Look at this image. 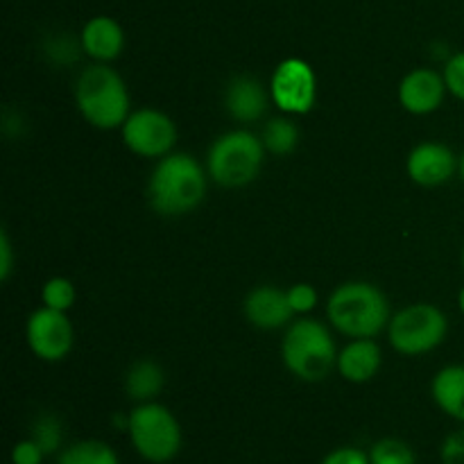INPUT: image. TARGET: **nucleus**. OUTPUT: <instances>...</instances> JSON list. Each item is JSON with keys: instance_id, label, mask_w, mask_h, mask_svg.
Instances as JSON below:
<instances>
[{"instance_id": "nucleus-1", "label": "nucleus", "mask_w": 464, "mask_h": 464, "mask_svg": "<svg viewBox=\"0 0 464 464\" xmlns=\"http://www.w3.org/2000/svg\"><path fill=\"white\" fill-rule=\"evenodd\" d=\"M208 172L188 152H170L154 166L148 181L150 207L163 218L188 216L207 195Z\"/></svg>"}, {"instance_id": "nucleus-2", "label": "nucleus", "mask_w": 464, "mask_h": 464, "mask_svg": "<svg viewBox=\"0 0 464 464\" xmlns=\"http://www.w3.org/2000/svg\"><path fill=\"white\" fill-rule=\"evenodd\" d=\"M331 326L352 340L376 338L390 324L388 297L367 281H347L331 293L326 304Z\"/></svg>"}, {"instance_id": "nucleus-3", "label": "nucleus", "mask_w": 464, "mask_h": 464, "mask_svg": "<svg viewBox=\"0 0 464 464\" xmlns=\"http://www.w3.org/2000/svg\"><path fill=\"white\" fill-rule=\"evenodd\" d=\"M281 358L295 379L304 383H320L338 365V349L331 331L320 320L299 317L285 329Z\"/></svg>"}, {"instance_id": "nucleus-4", "label": "nucleus", "mask_w": 464, "mask_h": 464, "mask_svg": "<svg viewBox=\"0 0 464 464\" xmlns=\"http://www.w3.org/2000/svg\"><path fill=\"white\" fill-rule=\"evenodd\" d=\"M75 102L95 130H121L130 118V91L109 63H93L77 77Z\"/></svg>"}, {"instance_id": "nucleus-5", "label": "nucleus", "mask_w": 464, "mask_h": 464, "mask_svg": "<svg viewBox=\"0 0 464 464\" xmlns=\"http://www.w3.org/2000/svg\"><path fill=\"white\" fill-rule=\"evenodd\" d=\"M266 152L263 140L252 131H227L208 150L207 172L222 188H243L258 177Z\"/></svg>"}, {"instance_id": "nucleus-6", "label": "nucleus", "mask_w": 464, "mask_h": 464, "mask_svg": "<svg viewBox=\"0 0 464 464\" xmlns=\"http://www.w3.org/2000/svg\"><path fill=\"white\" fill-rule=\"evenodd\" d=\"M127 433L134 451L150 464L172 462L184 444V433L177 417L157 401L139 403L130 412Z\"/></svg>"}, {"instance_id": "nucleus-7", "label": "nucleus", "mask_w": 464, "mask_h": 464, "mask_svg": "<svg viewBox=\"0 0 464 464\" xmlns=\"http://www.w3.org/2000/svg\"><path fill=\"white\" fill-rule=\"evenodd\" d=\"M449 320L433 304H411L390 317L388 340L401 356H424L444 343Z\"/></svg>"}, {"instance_id": "nucleus-8", "label": "nucleus", "mask_w": 464, "mask_h": 464, "mask_svg": "<svg viewBox=\"0 0 464 464\" xmlns=\"http://www.w3.org/2000/svg\"><path fill=\"white\" fill-rule=\"evenodd\" d=\"M121 131L127 150L143 159H163L172 152L177 143L175 122L159 109L131 111Z\"/></svg>"}, {"instance_id": "nucleus-9", "label": "nucleus", "mask_w": 464, "mask_h": 464, "mask_svg": "<svg viewBox=\"0 0 464 464\" xmlns=\"http://www.w3.org/2000/svg\"><path fill=\"white\" fill-rule=\"evenodd\" d=\"M272 102L288 116H304L317 100V77L308 62L299 57L284 59L270 82Z\"/></svg>"}, {"instance_id": "nucleus-10", "label": "nucleus", "mask_w": 464, "mask_h": 464, "mask_svg": "<svg viewBox=\"0 0 464 464\" xmlns=\"http://www.w3.org/2000/svg\"><path fill=\"white\" fill-rule=\"evenodd\" d=\"M25 340L36 358L45 362H59L72 352L75 331L66 313L44 306L27 317Z\"/></svg>"}, {"instance_id": "nucleus-11", "label": "nucleus", "mask_w": 464, "mask_h": 464, "mask_svg": "<svg viewBox=\"0 0 464 464\" xmlns=\"http://www.w3.org/2000/svg\"><path fill=\"white\" fill-rule=\"evenodd\" d=\"M458 161L460 157L453 154V150L444 143L426 140V143L415 145L408 154L406 170L415 184L435 188L451 179L458 172Z\"/></svg>"}, {"instance_id": "nucleus-12", "label": "nucleus", "mask_w": 464, "mask_h": 464, "mask_svg": "<svg viewBox=\"0 0 464 464\" xmlns=\"http://www.w3.org/2000/svg\"><path fill=\"white\" fill-rule=\"evenodd\" d=\"M447 82L433 68H415L399 84V102L412 116L438 111L447 95Z\"/></svg>"}, {"instance_id": "nucleus-13", "label": "nucleus", "mask_w": 464, "mask_h": 464, "mask_svg": "<svg viewBox=\"0 0 464 464\" xmlns=\"http://www.w3.org/2000/svg\"><path fill=\"white\" fill-rule=\"evenodd\" d=\"M243 313L252 326L261 331H276L290 324L295 311L288 302V293L276 285H258L245 297Z\"/></svg>"}, {"instance_id": "nucleus-14", "label": "nucleus", "mask_w": 464, "mask_h": 464, "mask_svg": "<svg viewBox=\"0 0 464 464\" xmlns=\"http://www.w3.org/2000/svg\"><path fill=\"white\" fill-rule=\"evenodd\" d=\"M267 102H270V95H267L266 86H263L256 77H234L225 91L227 113H229L234 121L245 122V125L261 121L267 111Z\"/></svg>"}, {"instance_id": "nucleus-15", "label": "nucleus", "mask_w": 464, "mask_h": 464, "mask_svg": "<svg viewBox=\"0 0 464 464\" xmlns=\"http://www.w3.org/2000/svg\"><path fill=\"white\" fill-rule=\"evenodd\" d=\"M80 45L98 63H109L121 57L125 48V32L111 16H93L82 27Z\"/></svg>"}, {"instance_id": "nucleus-16", "label": "nucleus", "mask_w": 464, "mask_h": 464, "mask_svg": "<svg viewBox=\"0 0 464 464\" xmlns=\"http://www.w3.org/2000/svg\"><path fill=\"white\" fill-rule=\"evenodd\" d=\"M381 365H383V352L374 338H361L340 349L335 370L349 383H367L379 374Z\"/></svg>"}, {"instance_id": "nucleus-17", "label": "nucleus", "mask_w": 464, "mask_h": 464, "mask_svg": "<svg viewBox=\"0 0 464 464\" xmlns=\"http://www.w3.org/2000/svg\"><path fill=\"white\" fill-rule=\"evenodd\" d=\"M430 394L440 411L464 424V365H449L435 374Z\"/></svg>"}, {"instance_id": "nucleus-18", "label": "nucleus", "mask_w": 464, "mask_h": 464, "mask_svg": "<svg viewBox=\"0 0 464 464\" xmlns=\"http://www.w3.org/2000/svg\"><path fill=\"white\" fill-rule=\"evenodd\" d=\"M163 385H166V374H163L161 365L150 361V358L134 362L125 374L127 397L139 403L154 401L161 394Z\"/></svg>"}, {"instance_id": "nucleus-19", "label": "nucleus", "mask_w": 464, "mask_h": 464, "mask_svg": "<svg viewBox=\"0 0 464 464\" xmlns=\"http://www.w3.org/2000/svg\"><path fill=\"white\" fill-rule=\"evenodd\" d=\"M59 464H121L118 453L102 440H80L59 453Z\"/></svg>"}, {"instance_id": "nucleus-20", "label": "nucleus", "mask_w": 464, "mask_h": 464, "mask_svg": "<svg viewBox=\"0 0 464 464\" xmlns=\"http://www.w3.org/2000/svg\"><path fill=\"white\" fill-rule=\"evenodd\" d=\"M261 140L267 152L276 154V157H284V154L295 152V148L299 145V127L290 118H272L263 127Z\"/></svg>"}, {"instance_id": "nucleus-21", "label": "nucleus", "mask_w": 464, "mask_h": 464, "mask_svg": "<svg viewBox=\"0 0 464 464\" xmlns=\"http://www.w3.org/2000/svg\"><path fill=\"white\" fill-rule=\"evenodd\" d=\"M30 438L44 449L45 456H53V453L62 451L63 444V424L57 415H50V412H44L34 420L30 429Z\"/></svg>"}, {"instance_id": "nucleus-22", "label": "nucleus", "mask_w": 464, "mask_h": 464, "mask_svg": "<svg viewBox=\"0 0 464 464\" xmlns=\"http://www.w3.org/2000/svg\"><path fill=\"white\" fill-rule=\"evenodd\" d=\"M372 464H417V453L399 438H383L370 449Z\"/></svg>"}, {"instance_id": "nucleus-23", "label": "nucleus", "mask_w": 464, "mask_h": 464, "mask_svg": "<svg viewBox=\"0 0 464 464\" xmlns=\"http://www.w3.org/2000/svg\"><path fill=\"white\" fill-rule=\"evenodd\" d=\"M41 302H44V306L53 308V311H71L72 304H75V285L66 276H53L44 284Z\"/></svg>"}, {"instance_id": "nucleus-24", "label": "nucleus", "mask_w": 464, "mask_h": 464, "mask_svg": "<svg viewBox=\"0 0 464 464\" xmlns=\"http://www.w3.org/2000/svg\"><path fill=\"white\" fill-rule=\"evenodd\" d=\"M285 293H288V302L293 306L295 315H306V313H311L317 306V299H320L317 297V290L311 284H295Z\"/></svg>"}, {"instance_id": "nucleus-25", "label": "nucleus", "mask_w": 464, "mask_h": 464, "mask_svg": "<svg viewBox=\"0 0 464 464\" xmlns=\"http://www.w3.org/2000/svg\"><path fill=\"white\" fill-rule=\"evenodd\" d=\"M444 82H447L449 93L456 95L458 100L464 102V50L462 53H456L444 66Z\"/></svg>"}, {"instance_id": "nucleus-26", "label": "nucleus", "mask_w": 464, "mask_h": 464, "mask_svg": "<svg viewBox=\"0 0 464 464\" xmlns=\"http://www.w3.org/2000/svg\"><path fill=\"white\" fill-rule=\"evenodd\" d=\"M440 460L442 464H464V426L444 438L440 447Z\"/></svg>"}, {"instance_id": "nucleus-27", "label": "nucleus", "mask_w": 464, "mask_h": 464, "mask_svg": "<svg viewBox=\"0 0 464 464\" xmlns=\"http://www.w3.org/2000/svg\"><path fill=\"white\" fill-rule=\"evenodd\" d=\"M9 458H12V464H44L48 456H45L44 449H41L34 440L27 438L14 444L12 456Z\"/></svg>"}, {"instance_id": "nucleus-28", "label": "nucleus", "mask_w": 464, "mask_h": 464, "mask_svg": "<svg viewBox=\"0 0 464 464\" xmlns=\"http://www.w3.org/2000/svg\"><path fill=\"white\" fill-rule=\"evenodd\" d=\"M320 464H372L370 453L361 451L356 447H340L334 449L331 453H326L324 460Z\"/></svg>"}, {"instance_id": "nucleus-29", "label": "nucleus", "mask_w": 464, "mask_h": 464, "mask_svg": "<svg viewBox=\"0 0 464 464\" xmlns=\"http://www.w3.org/2000/svg\"><path fill=\"white\" fill-rule=\"evenodd\" d=\"M14 270V249L7 231H0V281L7 284Z\"/></svg>"}, {"instance_id": "nucleus-30", "label": "nucleus", "mask_w": 464, "mask_h": 464, "mask_svg": "<svg viewBox=\"0 0 464 464\" xmlns=\"http://www.w3.org/2000/svg\"><path fill=\"white\" fill-rule=\"evenodd\" d=\"M458 175H460V179L464 181V152H462L460 161H458Z\"/></svg>"}, {"instance_id": "nucleus-31", "label": "nucleus", "mask_w": 464, "mask_h": 464, "mask_svg": "<svg viewBox=\"0 0 464 464\" xmlns=\"http://www.w3.org/2000/svg\"><path fill=\"white\" fill-rule=\"evenodd\" d=\"M458 306H460V313L464 315V288L460 290V295H458Z\"/></svg>"}, {"instance_id": "nucleus-32", "label": "nucleus", "mask_w": 464, "mask_h": 464, "mask_svg": "<svg viewBox=\"0 0 464 464\" xmlns=\"http://www.w3.org/2000/svg\"><path fill=\"white\" fill-rule=\"evenodd\" d=\"M462 267H464V249H462Z\"/></svg>"}, {"instance_id": "nucleus-33", "label": "nucleus", "mask_w": 464, "mask_h": 464, "mask_svg": "<svg viewBox=\"0 0 464 464\" xmlns=\"http://www.w3.org/2000/svg\"><path fill=\"white\" fill-rule=\"evenodd\" d=\"M57 464H59V462H57Z\"/></svg>"}]
</instances>
